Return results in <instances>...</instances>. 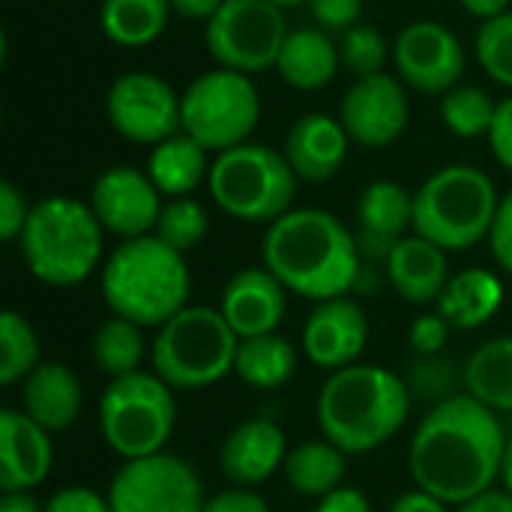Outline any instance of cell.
<instances>
[{
	"label": "cell",
	"mask_w": 512,
	"mask_h": 512,
	"mask_svg": "<svg viewBox=\"0 0 512 512\" xmlns=\"http://www.w3.org/2000/svg\"><path fill=\"white\" fill-rule=\"evenodd\" d=\"M507 438L492 408L468 393H459L420 420L411 450L408 471L420 492L462 507L486 495L501 480Z\"/></svg>",
	"instance_id": "1"
},
{
	"label": "cell",
	"mask_w": 512,
	"mask_h": 512,
	"mask_svg": "<svg viewBox=\"0 0 512 512\" xmlns=\"http://www.w3.org/2000/svg\"><path fill=\"white\" fill-rule=\"evenodd\" d=\"M264 267L297 297L324 303L348 297L360 279L357 234L318 207L288 210L267 225L261 240Z\"/></svg>",
	"instance_id": "2"
},
{
	"label": "cell",
	"mask_w": 512,
	"mask_h": 512,
	"mask_svg": "<svg viewBox=\"0 0 512 512\" xmlns=\"http://www.w3.org/2000/svg\"><path fill=\"white\" fill-rule=\"evenodd\" d=\"M411 390L402 375L354 363L330 372L318 393V426L324 441L348 456H363L387 444L408 420Z\"/></svg>",
	"instance_id": "3"
},
{
	"label": "cell",
	"mask_w": 512,
	"mask_h": 512,
	"mask_svg": "<svg viewBox=\"0 0 512 512\" xmlns=\"http://www.w3.org/2000/svg\"><path fill=\"white\" fill-rule=\"evenodd\" d=\"M192 276L183 252L156 234L123 240L102 267V297L111 315L138 327H162L189 306Z\"/></svg>",
	"instance_id": "4"
},
{
	"label": "cell",
	"mask_w": 512,
	"mask_h": 512,
	"mask_svg": "<svg viewBox=\"0 0 512 512\" xmlns=\"http://www.w3.org/2000/svg\"><path fill=\"white\" fill-rule=\"evenodd\" d=\"M102 234L105 228L90 204L54 195L33 204L18 243L33 279L51 288H72L96 270Z\"/></svg>",
	"instance_id": "5"
},
{
	"label": "cell",
	"mask_w": 512,
	"mask_h": 512,
	"mask_svg": "<svg viewBox=\"0 0 512 512\" xmlns=\"http://www.w3.org/2000/svg\"><path fill=\"white\" fill-rule=\"evenodd\" d=\"M501 198L492 177L474 165H444L414 192V234L444 252H468L489 240Z\"/></svg>",
	"instance_id": "6"
},
{
	"label": "cell",
	"mask_w": 512,
	"mask_h": 512,
	"mask_svg": "<svg viewBox=\"0 0 512 512\" xmlns=\"http://www.w3.org/2000/svg\"><path fill=\"white\" fill-rule=\"evenodd\" d=\"M240 336L210 306H186L165 321L150 345L153 372L171 390H204L234 372Z\"/></svg>",
	"instance_id": "7"
},
{
	"label": "cell",
	"mask_w": 512,
	"mask_h": 512,
	"mask_svg": "<svg viewBox=\"0 0 512 512\" xmlns=\"http://www.w3.org/2000/svg\"><path fill=\"white\" fill-rule=\"evenodd\" d=\"M207 189L225 216L273 225L291 210L297 174L282 150L246 141L216 156Z\"/></svg>",
	"instance_id": "8"
},
{
	"label": "cell",
	"mask_w": 512,
	"mask_h": 512,
	"mask_svg": "<svg viewBox=\"0 0 512 512\" xmlns=\"http://www.w3.org/2000/svg\"><path fill=\"white\" fill-rule=\"evenodd\" d=\"M177 402L171 387L156 372H132L111 378L99 402V429L105 444L123 459H144L165 453L174 435Z\"/></svg>",
	"instance_id": "9"
},
{
	"label": "cell",
	"mask_w": 512,
	"mask_h": 512,
	"mask_svg": "<svg viewBox=\"0 0 512 512\" xmlns=\"http://www.w3.org/2000/svg\"><path fill=\"white\" fill-rule=\"evenodd\" d=\"M183 132L210 153H225L252 138L261 120V96L252 75L210 69L180 93Z\"/></svg>",
	"instance_id": "10"
},
{
	"label": "cell",
	"mask_w": 512,
	"mask_h": 512,
	"mask_svg": "<svg viewBox=\"0 0 512 512\" xmlns=\"http://www.w3.org/2000/svg\"><path fill=\"white\" fill-rule=\"evenodd\" d=\"M285 39V12L267 0H225L204 27V45L216 66L243 75L276 69Z\"/></svg>",
	"instance_id": "11"
},
{
	"label": "cell",
	"mask_w": 512,
	"mask_h": 512,
	"mask_svg": "<svg viewBox=\"0 0 512 512\" xmlns=\"http://www.w3.org/2000/svg\"><path fill=\"white\" fill-rule=\"evenodd\" d=\"M108 504L111 512H201L207 498L186 459L156 453L120 465L108 486Z\"/></svg>",
	"instance_id": "12"
},
{
	"label": "cell",
	"mask_w": 512,
	"mask_h": 512,
	"mask_svg": "<svg viewBox=\"0 0 512 512\" xmlns=\"http://www.w3.org/2000/svg\"><path fill=\"white\" fill-rule=\"evenodd\" d=\"M111 129L141 147H156L183 132L180 93L156 72H123L105 93Z\"/></svg>",
	"instance_id": "13"
},
{
	"label": "cell",
	"mask_w": 512,
	"mask_h": 512,
	"mask_svg": "<svg viewBox=\"0 0 512 512\" xmlns=\"http://www.w3.org/2000/svg\"><path fill=\"white\" fill-rule=\"evenodd\" d=\"M399 81L426 96H444L465 75V51L459 36L438 21H414L393 42Z\"/></svg>",
	"instance_id": "14"
},
{
	"label": "cell",
	"mask_w": 512,
	"mask_h": 512,
	"mask_svg": "<svg viewBox=\"0 0 512 512\" xmlns=\"http://www.w3.org/2000/svg\"><path fill=\"white\" fill-rule=\"evenodd\" d=\"M87 204L93 207L99 225L120 240L153 234L165 207L162 192L153 186L147 171L132 165H114L102 171L90 186Z\"/></svg>",
	"instance_id": "15"
},
{
	"label": "cell",
	"mask_w": 512,
	"mask_h": 512,
	"mask_svg": "<svg viewBox=\"0 0 512 512\" xmlns=\"http://www.w3.org/2000/svg\"><path fill=\"white\" fill-rule=\"evenodd\" d=\"M411 117L405 84L387 72L357 78L339 105V123L345 126L348 138L366 150H378L393 144Z\"/></svg>",
	"instance_id": "16"
},
{
	"label": "cell",
	"mask_w": 512,
	"mask_h": 512,
	"mask_svg": "<svg viewBox=\"0 0 512 512\" xmlns=\"http://www.w3.org/2000/svg\"><path fill=\"white\" fill-rule=\"evenodd\" d=\"M369 321L360 303L351 297H336L315 303L303 324V351L318 369L339 372L354 366L366 348Z\"/></svg>",
	"instance_id": "17"
},
{
	"label": "cell",
	"mask_w": 512,
	"mask_h": 512,
	"mask_svg": "<svg viewBox=\"0 0 512 512\" xmlns=\"http://www.w3.org/2000/svg\"><path fill=\"white\" fill-rule=\"evenodd\" d=\"M288 453L291 450L282 426L267 417H252L228 432L219 450V465L228 483L240 489H255L267 483L279 468H285Z\"/></svg>",
	"instance_id": "18"
},
{
	"label": "cell",
	"mask_w": 512,
	"mask_h": 512,
	"mask_svg": "<svg viewBox=\"0 0 512 512\" xmlns=\"http://www.w3.org/2000/svg\"><path fill=\"white\" fill-rule=\"evenodd\" d=\"M288 309V288L267 267H246L234 273L222 291L219 312L240 339L267 336L279 327Z\"/></svg>",
	"instance_id": "19"
},
{
	"label": "cell",
	"mask_w": 512,
	"mask_h": 512,
	"mask_svg": "<svg viewBox=\"0 0 512 512\" xmlns=\"http://www.w3.org/2000/svg\"><path fill=\"white\" fill-rule=\"evenodd\" d=\"M51 432L33 423L24 411H0V489L30 492L51 474Z\"/></svg>",
	"instance_id": "20"
},
{
	"label": "cell",
	"mask_w": 512,
	"mask_h": 512,
	"mask_svg": "<svg viewBox=\"0 0 512 512\" xmlns=\"http://www.w3.org/2000/svg\"><path fill=\"white\" fill-rule=\"evenodd\" d=\"M414 228V195L393 180H375L357 201V246L360 255L387 261L393 246Z\"/></svg>",
	"instance_id": "21"
},
{
	"label": "cell",
	"mask_w": 512,
	"mask_h": 512,
	"mask_svg": "<svg viewBox=\"0 0 512 512\" xmlns=\"http://www.w3.org/2000/svg\"><path fill=\"white\" fill-rule=\"evenodd\" d=\"M348 132L339 123V117L330 114H303L291 123L285 132L282 153L288 165L294 168L297 180L306 183H324L339 174L345 156H348Z\"/></svg>",
	"instance_id": "22"
},
{
	"label": "cell",
	"mask_w": 512,
	"mask_h": 512,
	"mask_svg": "<svg viewBox=\"0 0 512 512\" xmlns=\"http://www.w3.org/2000/svg\"><path fill=\"white\" fill-rule=\"evenodd\" d=\"M384 264H387V279L393 291L405 303H414V306L438 303V297L444 294L450 282L447 252L420 234L399 240Z\"/></svg>",
	"instance_id": "23"
},
{
	"label": "cell",
	"mask_w": 512,
	"mask_h": 512,
	"mask_svg": "<svg viewBox=\"0 0 512 512\" xmlns=\"http://www.w3.org/2000/svg\"><path fill=\"white\" fill-rule=\"evenodd\" d=\"M81 381L63 363H39L21 381V411L45 432H66L81 417Z\"/></svg>",
	"instance_id": "24"
},
{
	"label": "cell",
	"mask_w": 512,
	"mask_h": 512,
	"mask_svg": "<svg viewBox=\"0 0 512 512\" xmlns=\"http://www.w3.org/2000/svg\"><path fill=\"white\" fill-rule=\"evenodd\" d=\"M339 63V48L333 45L327 30L300 27L288 33L276 60V72L294 90H321L336 78Z\"/></svg>",
	"instance_id": "25"
},
{
	"label": "cell",
	"mask_w": 512,
	"mask_h": 512,
	"mask_svg": "<svg viewBox=\"0 0 512 512\" xmlns=\"http://www.w3.org/2000/svg\"><path fill=\"white\" fill-rule=\"evenodd\" d=\"M504 306V282L483 267L462 270L450 276L444 294L438 297V312L459 330H477L489 324Z\"/></svg>",
	"instance_id": "26"
},
{
	"label": "cell",
	"mask_w": 512,
	"mask_h": 512,
	"mask_svg": "<svg viewBox=\"0 0 512 512\" xmlns=\"http://www.w3.org/2000/svg\"><path fill=\"white\" fill-rule=\"evenodd\" d=\"M207 153L210 150H204L195 138H189L186 132H177L168 141L150 147L147 177L162 195L189 198L210 177Z\"/></svg>",
	"instance_id": "27"
},
{
	"label": "cell",
	"mask_w": 512,
	"mask_h": 512,
	"mask_svg": "<svg viewBox=\"0 0 512 512\" xmlns=\"http://www.w3.org/2000/svg\"><path fill=\"white\" fill-rule=\"evenodd\" d=\"M171 12L168 0H102L99 27L120 48H147L165 33Z\"/></svg>",
	"instance_id": "28"
},
{
	"label": "cell",
	"mask_w": 512,
	"mask_h": 512,
	"mask_svg": "<svg viewBox=\"0 0 512 512\" xmlns=\"http://www.w3.org/2000/svg\"><path fill=\"white\" fill-rule=\"evenodd\" d=\"M465 393L483 402L486 408L512 411V336H498L480 345L465 369Z\"/></svg>",
	"instance_id": "29"
},
{
	"label": "cell",
	"mask_w": 512,
	"mask_h": 512,
	"mask_svg": "<svg viewBox=\"0 0 512 512\" xmlns=\"http://www.w3.org/2000/svg\"><path fill=\"white\" fill-rule=\"evenodd\" d=\"M285 480L297 495L324 498L342 486L348 471V453H342L330 441H303L285 459Z\"/></svg>",
	"instance_id": "30"
},
{
	"label": "cell",
	"mask_w": 512,
	"mask_h": 512,
	"mask_svg": "<svg viewBox=\"0 0 512 512\" xmlns=\"http://www.w3.org/2000/svg\"><path fill=\"white\" fill-rule=\"evenodd\" d=\"M297 369V351L288 339L267 333L240 339L237 357H234V375L255 387V390H276L282 387Z\"/></svg>",
	"instance_id": "31"
},
{
	"label": "cell",
	"mask_w": 512,
	"mask_h": 512,
	"mask_svg": "<svg viewBox=\"0 0 512 512\" xmlns=\"http://www.w3.org/2000/svg\"><path fill=\"white\" fill-rule=\"evenodd\" d=\"M150 345L144 342V327L111 315L102 321L90 339V357L99 372L108 378H123L132 372H141V363L147 357Z\"/></svg>",
	"instance_id": "32"
},
{
	"label": "cell",
	"mask_w": 512,
	"mask_h": 512,
	"mask_svg": "<svg viewBox=\"0 0 512 512\" xmlns=\"http://www.w3.org/2000/svg\"><path fill=\"white\" fill-rule=\"evenodd\" d=\"M498 102L474 84H459L441 96V120L459 138H480L492 132Z\"/></svg>",
	"instance_id": "33"
},
{
	"label": "cell",
	"mask_w": 512,
	"mask_h": 512,
	"mask_svg": "<svg viewBox=\"0 0 512 512\" xmlns=\"http://www.w3.org/2000/svg\"><path fill=\"white\" fill-rule=\"evenodd\" d=\"M39 366V339L30 321L12 309L0 315V384H21Z\"/></svg>",
	"instance_id": "34"
},
{
	"label": "cell",
	"mask_w": 512,
	"mask_h": 512,
	"mask_svg": "<svg viewBox=\"0 0 512 512\" xmlns=\"http://www.w3.org/2000/svg\"><path fill=\"white\" fill-rule=\"evenodd\" d=\"M207 228H210V219H207V210L198 201H192V198H171L162 207V216H159L153 234L162 243H168L171 249L186 255L195 246H201V240L207 237Z\"/></svg>",
	"instance_id": "35"
},
{
	"label": "cell",
	"mask_w": 512,
	"mask_h": 512,
	"mask_svg": "<svg viewBox=\"0 0 512 512\" xmlns=\"http://www.w3.org/2000/svg\"><path fill=\"white\" fill-rule=\"evenodd\" d=\"M474 48L486 75L512 90V9L480 24Z\"/></svg>",
	"instance_id": "36"
},
{
	"label": "cell",
	"mask_w": 512,
	"mask_h": 512,
	"mask_svg": "<svg viewBox=\"0 0 512 512\" xmlns=\"http://www.w3.org/2000/svg\"><path fill=\"white\" fill-rule=\"evenodd\" d=\"M408 390L423 396L426 402H447L453 396H459V384L465 387V375H456L453 372V363L444 360L441 354H432V357H420L411 363L408 369V378H405Z\"/></svg>",
	"instance_id": "37"
},
{
	"label": "cell",
	"mask_w": 512,
	"mask_h": 512,
	"mask_svg": "<svg viewBox=\"0 0 512 512\" xmlns=\"http://www.w3.org/2000/svg\"><path fill=\"white\" fill-rule=\"evenodd\" d=\"M339 57H342L348 72H354L357 78H369V75H381L384 72L390 48H387L384 36L375 27L357 24L348 33H342Z\"/></svg>",
	"instance_id": "38"
},
{
	"label": "cell",
	"mask_w": 512,
	"mask_h": 512,
	"mask_svg": "<svg viewBox=\"0 0 512 512\" xmlns=\"http://www.w3.org/2000/svg\"><path fill=\"white\" fill-rule=\"evenodd\" d=\"M30 210H33V204H27L24 192L12 180H3L0 183V240H6V243L21 240Z\"/></svg>",
	"instance_id": "39"
},
{
	"label": "cell",
	"mask_w": 512,
	"mask_h": 512,
	"mask_svg": "<svg viewBox=\"0 0 512 512\" xmlns=\"http://www.w3.org/2000/svg\"><path fill=\"white\" fill-rule=\"evenodd\" d=\"M312 15L327 33H348L363 15V0H309Z\"/></svg>",
	"instance_id": "40"
},
{
	"label": "cell",
	"mask_w": 512,
	"mask_h": 512,
	"mask_svg": "<svg viewBox=\"0 0 512 512\" xmlns=\"http://www.w3.org/2000/svg\"><path fill=\"white\" fill-rule=\"evenodd\" d=\"M447 339H450V321H447L441 312L420 315V318L411 324V333H408V342H411L414 354H420V357L441 354L444 345H447Z\"/></svg>",
	"instance_id": "41"
},
{
	"label": "cell",
	"mask_w": 512,
	"mask_h": 512,
	"mask_svg": "<svg viewBox=\"0 0 512 512\" xmlns=\"http://www.w3.org/2000/svg\"><path fill=\"white\" fill-rule=\"evenodd\" d=\"M45 512H111V504L108 495H96L87 486H66L48 498Z\"/></svg>",
	"instance_id": "42"
},
{
	"label": "cell",
	"mask_w": 512,
	"mask_h": 512,
	"mask_svg": "<svg viewBox=\"0 0 512 512\" xmlns=\"http://www.w3.org/2000/svg\"><path fill=\"white\" fill-rule=\"evenodd\" d=\"M489 246H492L498 267L512 276V189L501 198V207H498V216H495V225L489 234Z\"/></svg>",
	"instance_id": "43"
},
{
	"label": "cell",
	"mask_w": 512,
	"mask_h": 512,
	"mask_svg": "<svg viewBox=\"0 0 512 512\" xmlns=\"http://www.w3.org/2000/svg\"><path fill=\"white\" fill-rule=\"evenodd\" d=\"M201 512H270V504L255 489H225L213 498H207Z\"/></svg>",
	"instance_id": "44"
},
{
	"label": "cell",
	"mask_w": 512,
	"mask_h": 512,
	"mask_svg": "<svg viewBox=\"0 0 512 512\" xmlns=\"http://www.w3.org/2000/svg\"><path fill=\"white\" fill-rule=\"evenodd\" d=\"M489 144H492L495 159L507 171H512V96L498 102V114H495V123L489 132Z\"/></svg>",
	"instance_id": "45"
},
{
	"label": "cell",
	"mask_w": 512,
	"mask_h": 512,
	"mask_svg": "<svg viewBox=\"0 0 512 512\" xmlns=\"http://www.w3.org/2000/svg\"><path fill=\"white\" fill-rule=\"evenodd\" d=\"M315 512H372V507H369V498L360 489L339 486L336 492H330V495H324L318 501Z\"/></svg>",
	"instance_id": "46"
},
{
	"label": "cell",
	"mask_w": 512,
	"mask_h": 512,
	"mask_svg": "<svg viewBox=\"0 0 512 512\" xmlns=\"http://www.w3.org/2000/svg\"><path fill=\"white\" fill-rule=\"evenodd\" d=\"M390 512H450V510H447V504H444V501H438V498H432V495H426V492L414 489V492L399 495V498L393 501Z\"/></svg>",
	"instance_id": "47"
},
{
	"label": "cell",
	"mask_w": 512,
	"mask_h": 512,
	"mask_svg": "<svg viewBox=\"0 0 512 512\" xmlns=\"http://www.w3.org/2000/svg\"><path fill=\"white\" fill-rule=\"evenodd\" d=\"M456 512H512V495L504 489H489L486 495L456 507Z\"/></svg>",
	"instance_id": "48"
},
{
	"label": "cell",
	"mask_w": 512,
	"mask_h": 512,
	"mask_svg": "<svg viewBox=\"0 0 512 512\" xmlns=\"http://www.w3.org/2000/svg\"><path fill=\"white\" fill-rule=\"evenodd\" d=\"M171 3V9L177 12V15H183V18H192V21H210L216 12H219V6L225 3V0H168Z\"/></svg>",
	"instance_id": "49"
},
{
	"label": "cell",
	"mask_w": 512,
	"mask_h": 512,
	"mask_svg": "<svg viewBox=\"0 0 512 512\" xmlns=\"http://www.w3.org/2000/svg\"><path fill=\"white\" fill-rule=\"evenodd\" d=\"M459 3H462V9L468 15H474L480 21H489V18H498L504 12H510L512 0H459Z\"/></svg>",
	"instance_id": "50"
},
{
	"label": "cell",
	"mask_w": 512,
	"mask_h": 512,
	"mask_svg": "<svg viewBox=\"0 0 512 512\" xmlns=\"http://www.w3.org/2000/svg\"><path fill=\"white\" fill-rule=\"evenodd\" d=\"M0 512H45V507H39L30 492H3Z\"/></svg>",
	"instance_id": "51"
},
{
	"label": "cell",
	"mask_w": 512,
	"mask_h": 512,
	"mask_svg": "<svg viewBox=\"0 0 512 512\" xmlns=\"http://www.w3.org/2000/svg\"><path fill=\"white\" fill-rule=\"evenodd\" d=\"M501 483H504V492L512 495V441H507V450H504V462H501Z\"/></svg>",
	"instance_id": "52"
},
{
	"label": "cell",
	"mask_w": 512,
	"mask_h": 512,
	"mask_svg": "<svg viewBox=\"0 0 512 512\" xmlns=\"http://www.w3.org/2000/svg\"><path fill=\"white\" fill-rule=\"evenodd\" d=\"M267 3H273V6H279V9L285 12V9H294V6H300V3H306V0H267Z\"/></svg>",
	"instance_id": "53"
}]
</instances>
